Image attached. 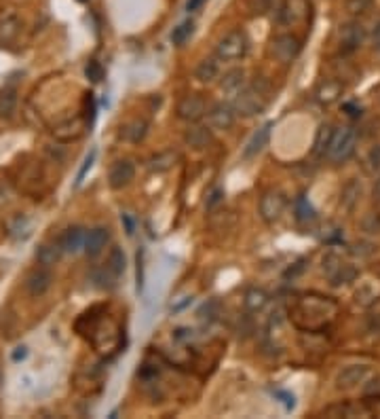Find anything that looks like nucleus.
I'll return each mask as SVG.
<instances>
[{"label": "nucleus", "mask_w": 380, "mask_h": 419, "mask_svg": "<svg viewBox=\"0 0 380 419\" xmlns=\"http://www.w3.org/2000/svg\"><path fill=\"white\" fill-rule=\"evenodd\" d=\"M338 314V303L330 297L321 295H304L296 301V307L292 312V318L298 329L315 333L323 331Z\"/></svg>", "instance_id": "1"}, {"label": "nucleus", "mask_w": 380, "mask_h": 419, "mask_svg": "<svg viewBox=\"0 0 380 419\" xmlns=\"http://www.w3.org/2000/svg\"><path fill=\"white\" fill-rule=\"evenodd\" d=\"M268 102H271V83L266 79H258L254 83L245 85V89L230 104H232L237 117L251 119V117L264 112Z\"/></svg>", "instance_id": "2"}, {"label": "nucleus", "mask_w": 380, "mask_h": 419, "mask_svg": "<svg viewBox=\"0 0 380 419\" xmlns=\"http://www.w3.org/2000/svg\"><path fill=\"white\" fill-rule=\"evenodd\" d=\"M249 41L243 30H230L216 45V58L220 62H237L247 55Z\"/></svg>", "instance_id": "3"}, {"label": "nucleus", "mask_w": 380, "mask_h": 419, "mask_svg": "<svg viewBox=\"0 0 380 419\" xmlns=\"http://www.w3.org/2000/svg\"><path fill=\"white\" fill-rule=\"evenodd\" d=\"M323 273L327 275L330 284L334 288H340V286H349L351 282L357 280L359 271L355 265L351 262H344L342 258H338L336 254H327L323 258Z\"/></svg>", "instance_id": "4"}, {"label": "nucleus", "mask_w": 380, "mask_h": 419, "mask_svg": "<svg viewBox=\"0 0 380 419\" xmlns=\"http://www.w3.org/2000/svg\"><path fill=\"white\" fill-rule=\"evenodd\" d=\"M355 149H357V132L353 127H342V129H336L327 157L334 164H344L353 157Z\"/></svg>", "instance_id": "5"}, {"label": "nucleus", "mask_w": 380, "mask_h": 419, "mask_svg": "<svg viewBox=\"0 0 380 419\" xmlns=\"http://www.w3.org/2000/svg\"><path fill=\"white\" fill-rule=\"evenodd\" d=\"M300 49H303V45H300V41H298L294 34H277V36L271 41L268 53H271L277 62H281V64H292V62L298 58Z\"/></svg>", "instance_id": "6"}, {"label": "nucleus", "mask_w": 380, "mask_h": 419, "mask_svg": "<svg viewBox=\"0 0 380 419\" xmlns=\"http://www.w3.org/2000/svg\"><path fill=\"white\" fill-rule=\"evenodd\" d=\"M178 119L186 121V123H197L203 117H207V102L201 93H188L178 102Z\"/></svg>", "instance_id": "7"}, {"label": "nucleus", "mask_w": 380, "mask_h": 419, "mask_svg": "<svg viewBox=\"0 0 380 419\" xmlns=\"http://www.w3.org/2000/svg\"><path fill=\"white\" fill-rule=\"evenodd\" d=\"M286 195L277 189H268L262 197H260V216L264 223L273 225L281 218V214L286 212Z\"/></svg>", "instance_id": "8"}, {"label": "nucleus", "mask_w": 380, "mask_h": 419, "mask_svg": "<svg viewBox=\"0 0 380 419\" xmlns=\"http://www.w3.org/2000/svg\"><path fill=\"white\" fill-rule=\"evenodd\" d=\"M366 41V30L359 21H349L342 23L338 30V43H340V51L342 53H353L362 47V43Z\"/></svg>", "instance_id": "9"}, {"label": "nucleus", "mask_w": 380, "mask_h": 419, "mask_svg": "<svg viewBox=\"0 0 380 419\" xmlns=\"http://www.w3.org/2000/svg\"><path fill=\"white\" fill-rule=\"evenodd\" d=\"M368 377H370V366H366V364H351V366L342 368L336 375V390H340V392L355 390L359 383H366Z\"/></svg>", "instance_id": "10"}, {"label": "nucleus", "mask_w": 380, "mask_h": 419, "mask_svg": "<svg viewBox=\"0 0 380 419\" xmlns=\"http://www.w3.org/2000/svg\"><path fill=\"white\" fill-rule=\"evenodd\" d=\"M275 13H277V21L283 26L300 23L308 15V0H283Z\"/></svg>", "instance_id": "11"}, {"label": "nucleus", "mask_w": 380, "mask_h": 419, "mask_svg": "<svg viewBox=\"0 0 380 419\" xmlns=\"http://www.w3.org/2000/svg\"><path fill=\"white\" fill-rule=\"evenodd\" d=\"M234 119H237V112H234L232 104H228V102H218L207 110V123L216 132L230 129L234 125Z\"/></svg>", "instance_id": "12"}, {"label": "nucleus", "mask_w": 380, "mask_h": 419, "mask_svg": "<svg viewBox=\"0 0 380 419\" xmlns=\"http://www.w3.org/2000/svg\"><path fill=\"white\" fill-rule=\"evenodd\" d=\"M136 178V166L129 159H119L112 164V168L108 171V184L114 191H121L125 186L131 184V180Z\"/></svg>", "instance_id": "13"}, {"label": "nucleus", "mask_w": 380, "mask_h": 419, "mask_svg": "<svg viewBox=\"0 0 380 419\" xmlns=\"http://www.w3.org/2000/svg\"><path fill=\"white\" fill-rule=\"evenodd\" d=\"M51 284H53V275H51V271H49V267H36V269H32L30 273H28V277H26V290L32 295V297H43V295H47L49 292V288H51Z\"/></svg>", "instance_id": "14"}, {"label": "nucleus", "mask_w": 380, "mask_h": 419, "mask_svg": "<svg viewBox=\"0 0 380 419\" xmlns=\"http://www.w3.org/2000/svg\"><path fill=\"white\" fill-rule=\"evenodd\" d=\"M21 32V19L15 11H4L0 15V45H13Z\"/></svg>", "instance_id": "15"}, {"label": "nucleus", "mask_w": 380, "mask_h": 419, "mask_svg": "<svg viewBox=\"0 0 380 419\" xmlns=\"http://www.w3.org/2000/svg\"><path fill=\"white\" fill-rule=\"evenodd\" d=\"M245 85H247V73L243 68H232L220 79V89L230 100H234L245 89Z\"/></svg>", "instance_id": "16"}, {"label": "nucleus", "mask_w": 380, "mask_h": 419, "mask_svg": "<svg viewBox=\"0 0 380 419\" xmlns=\"http://www.w3.org/2000/svg\"><path fill=\"white\" fill-rule=\"evenodd\" d=\"M212 127L210 125H192L184 132V142L195 151H205L212 144Z\"/></svg>", "instance_id": "17"}, {"label": "nucleus", "mask_w": 380, "mask_h": 419, "mask_svg": "<svg viewBox=\"0 0 380 419\" xmlns=\"http://www.w3.org/2000/svg\"><path fill=\"white\" fill-rule=\"evenodd\" d=\"M85 240H87V231L75 225L64 231V235L60 238V246L66 254H78L80 250H85Z\"/></svg>", "instance_id": "18"}, {"label": "nucleus", "mask_w": 380, "mask_h": 419, "mask_svg": "<svg viewBox=\"0 0 380 419\" xmlns=\"http://www.w3.org/2000/svg\"><path fill=\"white\" fill-rule=\"evenodd\" d=\"M334 134H336V127L334 125H330V123L319 125V129L315 134V140H313V155L315 157H325L330 153Z\"/></svg>", "instance_id": "19"}, {"label": "nucleus", "mask_w": 380, "mask_h": 419, "mask_svg": "<svg viewBox=\"0 0 380 419\" xmlns=\"http://www.w3.org/2000/svg\"><path fill=\"white\" fill-rule=\"evenodd\" d=\"M4 229H6V235L11 240H28L30 233H32V223L28 216L23 214H13L6 223H4Z\"/></svg>", "instance_id": "20"}, {"label": "nucleus", "mask_w": 380, "mask_h": 419, "mask_svg": "<svg viewBox=\"0 0 380 419\" xmlns=\"http://www.w3.org/2000/svg\"><path fill=\"white\" fill-rule=\"evenodd\" d=\"M108 240H110V231H108L106 227H95V229H91V231H87L85 252H87L89 256L102 254L104 248H106V244H108Z\"/></svg>", "instance_id": "21"}, {"label": "nucleus", "mask_w": 380, "mask_h": 419, "mask_svg": "<svg viewBox=\"0 0 380 419\" xmlns=\"http://www.w3.org/2000/svg\"><path fill=\"white\" fill-rule=\"evenodd\" d=\"M340 95H342V83H338L336 79H325V81H321V83L317 85V89H315L317 102L325 104V106L334 104Z\"/></svg>", "instance_id": "22"}, {"label": "nucleus", "mask_w": 380, "mask_h": 419, "mask_svg": "<svg viewBox=\"0 0 380 419\" xmlns=\"http://www.w3.org/2000/svg\"><path fill=\"white\" fill-rule=\"evenodd\" d=\"M148 129H151V125L146 119H134L123 127L121 136H123V140H127L131 144H140L148 136Z\"/></svg>", "instance_id": "23"}, {"label": "nucleus", "mask_w": 380, "mask_h": 419, "mask_svg": "<svg viewBox=\"0 0 380 419\" xmlns=\"http://www.w3.org/2000/svg\"><path fill=\"white\" fill-rule=\"evenodd\" d=\"M80 134H82V121L80 119H66V121H62L53 127V136L62 142H72L76 138H80Z\"/></svg>", "instance_id": "24"}, {"label": "nucleus", "mask_w": 380, "mask_h": 419, "mask_svg": "<svg viewBox=\"0 0 380 419\" xmlns=\"http://www.w3.org/2000/svg\"><path fill=\"white\" fill-rule=\"evenodd\" d=\"M268 301H271V297L262 288H249L243 297V305L249 314H260L268 305Z\"/></svg>", "instance_id": "25"}, {"label": "nucleus", "mask_w": 380, "mask_h": 419, "mask_svg": "<svg viewBox=\"0 0 380 419\" xmlns=\"http://www.w3.org/2000/svg\"><path fill=\"white\" fill-rule=\"evenodd\" d=\"M218 77H220L218 60H214V58H205V60H201V62H199V66H197V70H195V79H197L199 83L210 85V83H214Z\"/></svg>", "instance_id": "26"}, {"label": "nucleus", "mask_w": 380, "mask_h": 419, "mask_svg": "<svg viewBox=\"0 0 380 419\" xmlns=\"http://www.w3.org/2000/svg\"><path fill=\"white\" fill-rule=\"evenodd\" d=\"M271 127H273V123H266V125H262V127L251 136V140H249V144L245 147V153H243L245 159L256 157V155L266 147V142H268V138H271Z\"/></svg>", "instance_id": "27"}, {"label": "nucleus", "mask_w": 380, "mask_h": 419, "mask_svg": "<svg viewBox=\"0 0 380 419\" xmlns=\"http://www.w3.org/2000/svg\"><path fill=\"white\" fill-rule=\"evenodd\" d=\"M62 246H60V240L58 242H53V244H40L38 246V250H36V260H38V265H43V267H53L55 262H60V258H62Z\"/></svg>", "instance_id": "28"}, {"label": "nucleus", "mask_w": 380, "mask_h": 419, "mask_svg": "<svg viewBox=\"0 0 380 419\" xmlns=\"http://www.w3.org/2000/svg\"><path fill=\"white\" fill-rule=\"evenodd\" d=\"M178 153L175 151H163V153H156L148 159V169L151 171H156V174H163V171H169L178 164Z\"/></svg>", "instance_id": "29"}, {"label": "nucleus", "mask_w": 380, "mask_h": 419, "mask_svg": "<svg viewBox=\"0 0 380 419\" xmlns=\"http://www.w3.org/2000/svg\"><path fill=\"white\" fill-rule=\"evenodd\" d=\"M17 110V91L13 87H4L0 91V119L11 121Z\"/></svg>", "instance_id": "30"}, {"label": "nucleus", "mask_w": 380, "mask_h": 419, "mask_svg": "<svg viewBox=\"0 0 380 419\" xmlns=\"http://www.w3.org/2000/svg\"><path fill=\"white\" fill-rule=\"evenodd\" d=\"M359 195H362V186H359V182H357V180H351V182L342 189L340 206H342V208H347V210H351V208L357 203Z\"/></svg>", "instance_id": "31"}, {"label": "nucleus", "mask_w": 380, "mask_h": 419, "mask_svg": "<svg viewBox=\"0 0 380 419\" xmlns=\"http://www.w3.org/2000/svg\"><path fill=\"white\" fill-rule=\"evenodd\" d=\"M106 269L114 275V277H121L125 273V254L121 248H112L110 250V256L106 260Z\"/></svg>", "instance_id": "32"}, {"label": "nucleus", "mask_w": 380, "mask_h": 419, "mask_svg": "<svg viewBox=\"0 0 380 419\" xmlns=\"http://www.w3.org/2000/svg\"><path fill=\"white\" fill-rule=\"evenodd\" d=\"M357 413H359V409L351 403H336V405H330L327 409H323V415H327V418H353Z\"/></svg>", "instance_id": "33"}, {"label": "nucleus", "mask_w": 380, "mask_h": 419, "mask_svg": "<svg viewBox=\"0 0 380 419\" xmlns=\"http://www.w3.org/2000/svg\"><path fill=\"white\" fill-rule=\"evenodd\" d=\"M296 221L300 223V225H308V223H313L315 218H317V214H315V210H313V206L304 199V197H298V201H296Z\"/></svg>", "instance_id": "34"}, {"label": "nucleus", "mask_w": 380, "mask_h": 419, "mask_svg": "<svg viewBox=\"0 0 380 419\" xmlns=\"http://www.w3.org/2000/svg\"><path fill=\"white\" fill-rule=\"evenodd\" d=\"M192 30H195V23H192V21L180 23V26L173 28V32H171V43H173V45H184V43L192 36Z\"/></svg>", "instance_id": "35"}, {"label": "nucleus", "mask_w": 380, "mask_h": 419, "mask_svg": "<svg viewBox=\"0 0 380 419\" xmlns=\"http://www.w3.org/2000/svg\"><path fill=\"white\" fill-rule=\"evenodd\" d=\"M372 2H374V0H347L344 6H347V13H349V15L359 17V15H364V13L370 11Z\"/></svg>", "instance_id": "36"}, {"label": "nucleus", "mask_w": 380, "mask_h": 419, "mask_svg": "<svg viewBox=\"0 0 380 419\" xmlns=\"http://www.w3.org/2000/svg\"><path fill=\"white\" fill-rule=\"evenodd\" d=\"M220 316V303L218 301H207L201 309H199V318L205 322H214Z\"/></svg>", "instance_id": "37"}, {"label": "nucleus", "mask_w": 380, "mask_h": 419, "mask_svg": "<svg viewBox=\"0 0 380 419\" xmlns=\"http://www.w3.org/2000/svg\"><path fill=\"white\" fill-rule=\"evenodd\" d=\"M85 75H87V79H89L91 83H99V81L104 79V68L99 66V62L91 60V62L85 66Z\"/></svg>", "instance_id": "38"}, {"label": "nucleus", "mask_w": 380, "mask_h": 419, "mask_svg": "<svg viewBox=\"0 0 380 419\" xmlns=\"http://www.w3.org/2000/svg\"><path fill=\"white\" fill-rule=\"evenodd\" d=\"M95 155H97V151H95V149H91V151H89V155L85 157V161H82V168L78 169V174H76V184H80V182H82V178H85V174L91 169L93 161H95Z\"/></svg>", "instance_id": "39"}, {"label": "nucleus", "mask_w": 380, "mask_h": 419, "mask_svg": "<svg viewBox=\"0 0 380 419\" xmlns=\"http://www.w3.org/2000/svg\"><path fill=\"white\" fill-rule=\"evenodd\" d=\"M364 398H379L380 401V377L376 379H370L366 386H364Z\"/></svg>", "instance_id": "40"}, {"label": "nucleus", "mask_w": 380, "mask_h": 419, "mask_svg": "<svg viewBox=\"0 0 380 419\" xmlns=\"http://www.w3.org/2000/svg\"><path fill=\"white\" fill-rule=\"evenodd\" d=\"M249 13L251 15H264L266 11H271V2L268 0H247Z\"/></svg>", "instance_id": "41"}, {"label": "nucleus", "mask_w": 380, "mask_h": 419, "mask_svg": "<svg viewBox=\"0 0 380 419\" xmlns=\"http://www.w3.org/2000/svg\"><path fill=\"white\" fill-rule=\"evenodd\" d=\"M273 394H275V398H279V401L283 403V407H286L288 411H292V409L296 407V398H294V394L283 392V390H275Z\"/></svg>", "instance_id": "42"}, {"label": "nucleus", "mask_w": 380, "mask_h": 419, "mask_svg": "<svg viewBox=\"0 0 380 419\" xmlns=\"http://www.w3.org/2000/svg\"><path fill=\"white\" fill-rule=\"evenodd\" d=\"M222 199H224V191H222V189H214V191L207 195V201H205V206L212 210V208H216L218 203H222Z\"/></svg>", "instance_id": "43"}, {"label": "nucleus", "mask_w": 380, "mask_h": 419, "mask_svg": "<svg viewBox=\"0 0 380 419\" xmlns=\"http://www.w3.org/2000/svg\"><path fill=\"white\" fill-rule=\"evenodd\" d=\"M173 339L175 341H190L192 339V331L190 329H175L173 331Z\"/></svg>", "instance_id": "44"}, {"label": "nucleus", "mask_w": 380, "mask_h": 419, "mask_svg": "<svg viewBox=\"0 0 380 419\" xmlns=\"http://www.w3.org/2000/svg\"><path fill=\"white\" fill-rule=\"evenodd\" d=\"M370 166H372V169L380 168V147L372 149V153H370Z\"/></svg>", "instance_id": "45"}, {"label": "nucleus", "mask_w": 380, "mask_h": 419, "mask_svg": "<svg viewBox=\"0 0 380 419\" xmlns=\"http://www.w3.org/2000/svg\"><path fill=\"white\" fill-rule=\"evenodd\" d=\"M342 108L347 110V115H349V117H359V115H362V108H357L355 104H344Z\"/></svg>", "instance_id": "46"}, {"label": "nucleus", "mask_w": 380, "mask_h": 419, "mask_svg": "<svg viewBox=\"0 0 380 419\" xmlns=\"http://www.w3.org/2000/svg\"><path fill=\"white\" fill-rule=\"evenodd\" d=\"M121 221L125 223V227H127V233H129V235H134L136 227H134V221L129 218V214H123V216H121Z\"/></svg>", "instance_id": "47"}, {"label": "nucleus", "mask_w": 380, "mask_h": 419, "mask_svg": "<svg viewBox=\"0 0 380 419\" xmlns=\"http://www.w3.org/2000/svg\"><path fill=\"white\" fill-rule=\"evenodd\" d=\"M203 2H205V0H188V2H186V11H188V13H190V11H197Z\"/></svg>", "instance_id": "48"}, {"label": "nucleus", "mask_w": 380, "mask_h": 419, "mask_svg": "<svg viewBox=\"0 0 380 419\" xmlns=\"http://www.w3.org/2000/svg\"><path fill=\"white\" fill-rule=\"evenodd\" d=\"M372 41H374V47L380 51V21L376 23V28H374V34H372Z\"/></svg>", "instance_id": "49"}, {"label": "nucleus", "mask_w": 380, "mask_h": 419, "mask_svg": "<svg viewBox=\"0 0 380 419\" xmlns=\"http://www.w3.org/2000/svg\"><path fill=\"white\" fill-rule=\"evenodd\" d=\"M26 358V347H17V351L13 354V360H21Z\"/></svg>", "instance_id": "50"}, {"label": "nucleus", "mask_w": 380, "mask_h": 419, "mask_svg": "<svg viewBox=\"0 0 380 419\" xmlns=\"http://www.w3.org/2000/svg\"><path fill=\"white\" fill-rule=\"evenodd\" d=\"M374 197H376V201L380 203V178L376 180V186H374Z\"/></svg>", "instance_id": "51"}, {"label": "nucleus", "mask_w": 380, "mask_h": 419, "mask_svg": "<svg viewBox=\"0 0 380 419\" xmlns=\"http://www.w3.org/2000/svg\"><path fill=\"white\" fill-rule=\"evenodd\" d=\"M0 383H2V375H0Z\"/></svg>", "instance_id": "52"}, {"label": "nucleus", "mask_w": 380, "mask_h": 419, "mask_svg": "<svg viewBox=\"0 0 380 419\" xmlns=\"http://www.w3.org/2000/svg\"><path fill=\"white\" fill-rule=\"evenodd\" d=\"M78 2H87V0H78Z\"/></svg>", "instance_id": "53"}]
</instances>
